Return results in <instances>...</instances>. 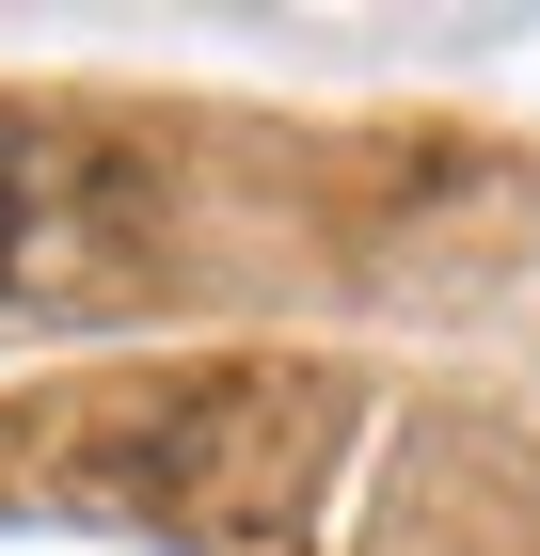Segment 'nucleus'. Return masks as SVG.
Instances as JSON below:
<instances>
[{"instance_id":"nucleus-1","label":"nucleus","mask_w":540,"mask_h":556,"mask_svg":"<svg viewBox=\"0 0 540 556\" xmlns=\"http://www.w3.org/2000/svg\"><path fill=\"white\" fill-rule=\"evenodd\" d=\"M48 239H64V160L33 128H0V302L48 270Z\"/></svg>"}]
</instances>
